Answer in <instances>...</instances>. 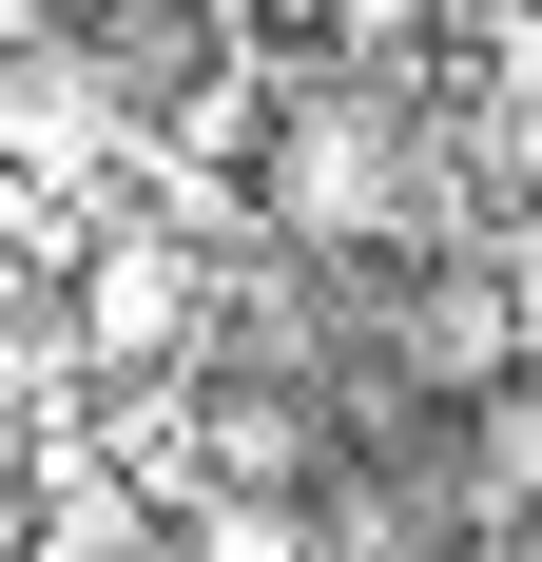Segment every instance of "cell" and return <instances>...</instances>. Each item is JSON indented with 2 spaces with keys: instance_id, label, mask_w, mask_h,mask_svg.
Masks as SVG:
<instances>
[{
  "instance_id": "cell-3",
  "label": "cell",
  "mask_w": 542,
  "mask_h": 562,
  "mask_svg": "<svg viewBox=\"0 0 542 562\" xmlns=\"http://www.w3.org/2000/svg\"><path fill=\"white\" fill-rule=\"evenodd\" d=\"M174 562H329V524H291V505H194Z\"/></svg>"
},
{
  "instance_id": "cell-1",
  "label": "cell",
  "mask_w": 542,
  "mask_h": 562,
  "mask_svg": "<svg viewBox=\"0 0 542 562\" xmlns=\"http://www.w3.org/2000/svg\"><path fill=\"white\" fill-rule=\"evenodd\" d=\"M194 311H214V272H194L174 233H98V252L58 272V349H78V369H174Z\"/></svg>"
},
{
  "instance_id": "cell-2",
  "label": "cell",
  "mask_w": 542,
  "mask_h": 562,
  "mask_svg": "<svg viewBox=\"0 0 542 562\" xmlns=\"http://www.w3.org/2000/svg\"><path fill=\"white\" fill-rule=\"evenodd\" d=\"M271 214H291V233H329V252H369V233H407V156H387L349 98H310L291 136H271Z\"/></svg>"
}]
</instances>
